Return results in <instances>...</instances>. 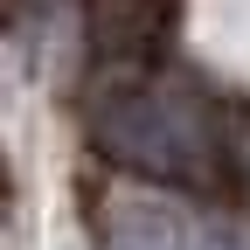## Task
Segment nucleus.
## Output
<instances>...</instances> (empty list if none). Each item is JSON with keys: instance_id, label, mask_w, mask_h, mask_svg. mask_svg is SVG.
I'll return each instance as SVG.
<instances>
[{"instance_id": "nucleus-1", "label": "nucleus", "mask_w": 250, "mask_h": 250, "mask_svg": "<svg viewBox=\"0 0 250 250\" xmlns=\"http://www.w3.org/2000/svg\"><path fill=\"white\" fill-rule=\"evenodd\" d=\"M98 132L125 153L132 167L153 174H202L208 167V118L181 83H111L98 104Z\"/></svg>"}, {"instance_id": "nucleus-2", "label": "nucleus", "mask_w": 250, "mask_h": 250, "mask_svg": "<svg viewBox=\"0 0 250 250\" xmlns=\"http://www.w3.org/2000/svg\"><path fill=\"white\" fill-rule=\"evenodd\" d=\"M104 236H111V250H215V236H208L188 208L146 202V195L118 202L111 223H104Z\"/></svg>"}]
</instances>
